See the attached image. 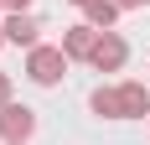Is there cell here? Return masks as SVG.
I'll list each match as a JSON object with an SVG mask.
<instances>
[{"instance_id":"cell-1","label":"cell","mask_w":150,"mask_h":145,"mask_svg":"<svg viewBox=\"0 0 150 145\" xmlns=\"http://www.w3.org/2000/svg\"><path fill=\"white\" fill-rule=\"evenodd\" d=\"M67 68H73V57H67V52H62V47H31L26 52V78L36 88H57L62 78H67Z\"/></svg>"},{"instance_id":"cell-2","label":"cell","mask_w":150,"mask_h":145,"mask_svg":"<svg viewBox=\"0 0 150 145\" xmlns=\"http://www.w3.org/2000/svg\"><path fill=\"white\" fill-rule=\"evenodd\" d=\"M31 135H36V109L11 99L5 109H0V140H5V145H26Z\"/></svg>"},{"instance_id":"cell-3","label":"cell","mask_w":150,"mask_h":145,"mask_svg":"<svg viewBox=\"0 0 150 145\" xmlns=\"http://www.w3.org/2000/svg\"><path fill=\"white\" fill-rule=\"evenodd\" d=\"M124 62H129V42H124L119 31H98V47H93L88 68L93 72H119Z\"/></svg>"},{"instance_id":"cell-4","label":"cell","mask_w":150,"mask_h":145,"mask_svg":"<svg viewBox=\"0 0 150 145\" xmlns=\"http://www.w3.org/2000/svg\"><path fill=\"white\" fill-rule=\"evenodd\" d=\"M0 26H5V42H11V47H26V52H31V47H42V36H36L42 26H36V16H31V11L0 16Z\"/></svg>"},{"instance_id":"cell-5","label":"cell","mask_w":150,"mask_h":145,"mask_svg":"<svg viewBox=\"0 0 150 145\" xmlns=\"http://www.w3.org/2000/svg\"><path fill=\"white\" fill-rule=\"evenodd\" d=\"M93 47H98V26H88V21H78V26L62 31V52H67L73 62H88Z\"/></svg>"},{"instance_id":"cell-6","label":"cell","mask_w":150,"mask_h":145,"mask_svg":"<svg viewBox=\"0 0 150 145\" xmlns=\"http://www.w3.org/2000/svg\"><path fill=\"white\" fill-rule=\"evenodd\" d=\"M114 88H119V114L124 119H150V88L145 83L124 78V83H114Z\"/></svg>"},{"instance_id":"cell-7","label":"cell","mask_w":150,"mask_h":145,"mask_svg":"<svg viewBox=\"0 0 150 145\" xmlns=\"http://www.w3.org/2000/svg\"><path fill=\"white\" fill-rule=\"evenodd\" d=\"M88 109L98 119H124L119 114V88H114V83H98V88H93V93H88Z\"/></svg>"},{"instance_id":"cell-8","label":"cell","mask_w":150,"mask_h":145,"mask_svg":"<svg viewBox=\"0 0 150 145\" xmlns=\"http://www.w3.org/2000/svg\"><path fill=\"white\" fill-rule=\"evenodd\" d=\"M119 0H93L88 11H83V21H88V26H98V31H114V21H119Z\"/></svg>"},{"instance_id":"cell-9","label":"cell","mask_w":150,"mask_h":145,"mask_svg":"<svg viewBox=\"0 0 150 145\" xmlns=\"http://www.w3.org/2000/svg\"><path fill=\"white\" fill-rule=\"evenodd\" d=\"M11 104V72H0V109Z\"/></svg>"},{"instance_id":"cell-10","label":"cell","mask_w":150,"mask_h":145,"mask_svg":"<svg viewBox=\"0 0 150 145\" xmlns=\"http://www.w3.org/2000/svg\"><path fill=\"white\" fill-rule=\"evenodd\" d=\"M11 11H31V0H5V16Z\"/></svg>"},{"instance_id":"cell-11","label":"cell","mask_w":150,"mask_h":145,"mask_svg":"<svg viewBox=\"0 0 150 145\" xmlns=\"http://www.w3.org/2000/svg\"><path fill=\"white\" fill-rule=\"evenodd\" d=\"M150 0H119V11H145Z\"/></svg>"},{"instance_id":"cell-12","label":"cell","mask_w":150,"mask_h":145,"mask_svg":"<svg viewBox=\"0 0 150 145\" xmlns=\"http://www.w3.org/2000/svg\"><path fill=\"white\" fill-rule=\"evenodd\" d=\"M67 5H78V11H88V5H93V0H67Z\"/></svg>"},{"instance_id":"cell-13","label":"cell","mask_w":150,"mask_h":145,"mask_svg":"<svg viewBox=\"0 0 150 145\" xmlns=\"http://www.w3.org/2000/svg\"><path fill=\"white\" fill-rule=\"evenodd\" d=\"M0 47H5V26H0Z\"/></svg>"},{"instance_id":"cell-14","label":"cell","mask_w":150,"mask_h":145,"mask_svg":"<svg viewBox=\"0 0 150 145\" xmlns=\"http://www.w3.org/2000/svg\"><path fill=\"white\" fill-rule=\"evenodd\" d=\"M0 16H5V0H0Z\"/></svg>"}]
</instances>
